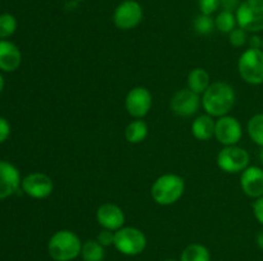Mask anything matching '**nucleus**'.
<instances>
[{"label": "nucleus", "instance_id": "1", "mask_svg": "<svg viewBox=\"0 0 263 261\" xmlns=\"http://www.w3.org/2000/svg\"><path fill=\"white\" fill-rule=\"evenodd\" d=\"M236 102V95L233 86L228 82H213L202 95V106L205 114L213 118L229 115Z\"/></svg>", "mask_w": 263, "mask_h": 261}, {"label": "nucleus", "instance_id": "2", "mask_svg": "<svg viewBox=\"0 0 263 261\" xmlns=\"http://www.w3.org/2000/svg\"><path fill=\"white\" fill-rule=\"evenodd\" d=\"M82 242L79 235L69 229L54 233L48 242V253L53 261H73L81 256Z\"/></svg>", "mask_w": 263, "mask_h": 261}, {"label": "nucleus", "instance_id": "3", "mask_svg": "<svg viewBox=\"0 0 263 261\" xmlns=\"http://www.w3.org/2000/svg\"><path fill=\"white\" fill-rule=\"evenodd\" d=\"M185 192V181L181 176L167 173L158 177L152 186L151 194L154 202L161 206L176 204Z\"/></svg>", "mask_w": 263, "mask_h": 261}, {"label": "nucleus", "instance_id": "4", "mask_svg": "<svg viewBox=\"0 0 263 261\" xmlns=\"http://www.w3.org/2000/svg\"><path fill=\"white\" fill-rule=\"evenodd\" d=\"M238 72L246 83L258 86L263 83V51L261 49H247L238 60Z\"/></svg>", "mask_w": 263, "mask_h": 261}, {"label": "nucleus", "instance_id": "5", "mask_svg": "<svg viewBox=\"0 0 263 261\" xmlns=\"http://www.w3.org/2000/svg\"><path fill=\"white\" fill-rule=\"evenodd\" d=\"M148 240L144 232L135 227H122L115 232V248L125 256H138L145 251Z\"/></svg>", "mask_w": 263, "mask_h": 261}, {"label": "nucleus", "instance_id": "6", "mask_svg": "<svg viewBox=\"0 0 263 261\" xmlns=\"http://www.w3.org/2000/svg\"><path fill=\"white\" fill-rule=\"evenodd\" d=\"M238 27L248 33L263 31V0H244L235 12Z\"/></svg>", "mask_w": 263, "mask_h": 261}, {"label": "nucleus", "instance_id": "7", "mask_svg": "<svg viewBox=\"0 0 263 261\" xmlns=\"http://www.w3.org/2000/svg\"><path fill=\"white\" fill-rule=\"evenodd\" d=\"M251 163V156L246 148L238 145L223 146L217 154V165L228 174L241 173Z\"/></svg>", "mask_w": 263, "mask_h": 261}, {"label": "nucleus", "instance_id": "8", "mask_svg": "<svg viewBox=\"0 0 263 261\" xmlns=\"http://www.w3.org/2000/svg\"><path fill=\"white\" fill-rule=\"evenodd\" d=\"M144 17V10L136 0H123L113 12V23L118 30L130 31L138 27Z\"/></svg>", "mask_w": 263, "mask_h": 261}, {"label": "nucleus", "instance_id": "9", "mask_svg": "<svg viewBox=\"0 0 263 261\" xmlns=\"http://www.w3.org/2000/svg\"><path fill=\"white\" fill-rule=\"evenodd\" d=\"M152 105L153 96L146 87H134L126 95L125 107L128 114L135 119H143L151 112Z\"/></svg>", "mask_w": 263, "mask_h": 261}, {"label": "nucleus", "instance_id": "10", "mask_svg": "<svg viewBox=\"0 0 263 261\" xmlns=\"http://www.w3.org/2000/svg\"><path fill=\"white\" fill-rule=\"evenodd\" d=\"M21 189L31 199L43 200L53 193L54 183L53 179L48 174L35 171V173H30L25 178H22Z\"/></svg>", "mask_w": 263, "mask_h": 261}, {"label": "nucleus", "instance_id": "11", "mask_svg": "<svg viewBox=\"0 0 263 261\" xmlns=\"http://www.w3.org/2000/svg\"><path fill=\"white\" fill-rule=\"evenodd\" d=\"M202 105V97L189 89L179 90L174 94L170 101V109L176 115L182 118H189L197 114Z\"/></svg>", "mask_w": 263, "mask_h": 261}, {"label": "nucleus", "instance_id": "12", "mask_svg": "<svg viewBox=\"0 0 263 261\" xmlns=\"http://www.w3.org/2000/svg\"><path fill=\"white\" fill-rule=\"evenodd\" d=\"M243 136V128L240 122L235 117L225 115L217 118L215 127V137L221 145L234 146L238 145Z\"/></svg>", "mask_w": 263, "mask_h": 261}, {"label": "nucleus", "instance_id": "13", "mask_svg": "<svg viewBox=\"0 0 263 261\" xmlns=\"http://www.w3.org/2000/svg\"><path fill=\"white\" fill-rule=\"evenodd\" d=\"M97 222L103 229L117 232L125 227L126 216L123 210L113 202H105L97 210Z\"/></svg>", "mask_w": 263, "mask_h": 261}, {"label": "nucleus", "instance_id": "14", "mask_svg": "<svg viewBox=\"0 0 263 261\" xmlns=\"http://www.w3.org/2000/svg\"><path fill=\"white\" fill-rule=\"evenodd\" d=\"M21 173L14 164L0 160V200L13 196L21 188Z\"/></svg>", "mask_w": 263, "mask_h": 261}, {"label": "nucleus", "instance_id": "15", "mask_svg": "<svg viewBox=\"0 0 263 261\" xmlns=\"http://www.w3.org/2000/svg\"><path fill=\"white\" fill-rule=\"evenodd\" d=\"M241 191L251 199L263 196V169L259 166H248L240 174Z\"/></svg>", "mask_w": 263, "mask_h": 261}, {"label": "nucleus", "instance_id": "16", "mask_svg": "<svg viewBox=\"0 0 263 261\" xmlns=\"http://www.w3.org/2000/svg\"><path fill=\"white\" fill-rule=\"evenodd\" d=\"M22 64V53L14 42L0 40V71L14 72Z\"/></svg>", "mask_w": 263, "mask_h": 261}, {"label": "nucleus", "instance_id": "17", "mask_svg": "<svg viewBox=\"0 0 263 261\" xmlns=\"http://www.w3.org/2000/svg\"><path fill=\"white\" fill-rule=\"evenodd\" d=\"M215 118L208 114L199 115L192 123V133L197 140L208 141L215 137Z\"/></svg>", "mask_w": 263, "mask_h": 261}, {"label": "nucleus", "instance_id": "18", "mask_svg": "<svg viewBox=\"0 0 263 261\" xmlns=\"http://www.w3.org/2000/svg\"><path fill=\"white\" fill-rule=\"evenodd\" d=\"M210 84L211 77L204 68L198 67V68L192 69L187 74V89L192 90L195 94L203 95Z\"/></svg>", "mask_w": 263, "mask_h": 261}, {"label": "nucleus", "instance_id": "19", "mask_svg": "<svg viewBox=\"0 0 263 261\" xmlns=\"http://www.w3.org/2000/svg\"><path fill=\"white\" fill-rule=\"evenodd\" d=\"M148 124L143 119H135L127 124L125 128V137L130 143H141L148 137Z\"/></svg>", "mask_w": 263, "mask_h": 261}, {"label": "nucleus", "instance_id": "20", "mask_svg": "<svg viewBox=\"0 0 263 261\" xmlns=\"http://www.w3.org/2000/svg\"><path fill=\"white\" fill-rule=\"evenodd\" d=\"M180 261H211V252L204 245L192 243L184 248Z\"/></svg>", "mask_w": 263, "mask_h": 261}, {"label": "nucleus", "instance_id": "21", "mask_svg": "<svg viewBox=\"0 0 263 261\" xmlns=\"http://www.w3.org/2000/svg\"><path fill=\"white\" fill-rule=\"evenodd\" d=\"M81 257L84 261H103L105 258V247L97 240H87L82 243Z\"/></svg>", "mask_w": 263, "mask_h": 261}, {"label": "nucleus", "instance_id": "22", "mask_svg": "<svg viewBox=\"0 0 263 261\" xmlns=\"http://www.w3.org/2000/svg\"><path fill=\"white\" fill-rule=\"evenodd\" d=\"M247 132L251 140L259 147H263V113L254 114L247 124Z\"/></svg>", "mask_w": 263, "mask_h": 261}, {"label": "nucleus", "instance_id": "23", "mask_svg": "<svg viewBox=\"0 0 263 261\" xmlns=\"http://www.w3.org/2000/svg\"><path fill=\"white\" fill-rule=\"evenodd\" d=\"M216 30L220 31L221 33H230L234 28L238 27L236 22V15L234 12H228V10H221L215 18Z\"/></svg>", "mask_w": 263, "mask_h": 261}, {"label": "nucleus", "instance_id": "24", "mask_svg": "<svg viewBox=\"0 0 263 261\" xmlns=\"http://www.w3.org/2000/svg\"><path fill=\"white\" fill-rule=\"evenodd\" d=\"M17 31V19L10 13L0 14V40H7Z\"/></svg>", "mask_w": 263, "mask_h": 261}, {"label": "nucleus", "instance_id": "25", "mask_svg": "<svg viewBox=\"0 0 263 261\" xmlns=\"http://www.w3.org/2000/svg\"><path fill=\"white\" fill-rule=\"evenodd\" d=\"M193 27H194L195 32L199 33V35H210L216 28L215 18H212V15L200 13L198 17H195L194 22H193Z\"/></svg>", "mask_w": 263, "mask_h": 261}, {"label": "nucleus", "instance_id": "26", "mask_svg": "<svg viewBox=\"0 0 263 261\" xmlns=\"http://www.w3.org/2000/svg\"><path fill=\"white\" fill-rule=\"evenodd\" d=\"M248 32L240 27H236L229 33V41L234 48H243L246 44H248Z\"/></svg>", "mask_w": 263, "mask_h": 261}, {"label": "nucleus", "instance_id": "27", "mask_svg": "<svg viewBox=\"0 0 263 261\" xmlns=\"http://www.w3.org/2000/svg\"><path fill=\"white\" fill-rule=\"evenodd\" d=\"M202 14L212 15L221 8V0H198Z\"/></svg>", "mask_w": 263, "mask_h": 261}, {"label": "nucleus", "instance_id": "28", "mask_svg": "<svg viewBox=\"0 0 263 261\" xmlns=\"http://www.w3.org/2000/svg\"><path fill=\"white\" fill-rule=\"evenodd\" d=\"M97 241L103 246V247H109L115 245V232L113 230L103 229L98 234Z\"/></svg>", "mask_w": 263, "mask_h": 261}, {"label": "nucleus", "instance_id": "29", "mask_svg": "<svg viewBox=\"0 0 263 261\" xmlns=\"http://www.w3.org/2000/svg\"><path fill=\"white\" fill-rule=\"evenodd\" d=\"M10 123L7 118L0 117V143H4L10 136Z\"/></svg>", "mask_w": 263, "mask_h": 261}, {"label": "nucleus", "instance_id": "30", "mask_svg": "<svg viewBox=\"0 0 263 261\" xmlns=\"http://www.w3.org/2000/svg\"><path fill=\"white\" fill-rule=\"evenodd\" d=\"M253 214L257 222L263 227V196L256 199L253 202Z\"/></svg>", "mask_w": 263, "mask_h": 261}, {"label": "nucleus", "instance_id": "31", "mask_svg": "<svg viewBox=\"0 0 263 261\" xmlns=\"http://www.w3.org/2000/svg\"><path fill=\"white\" fill-rule=\"evenodd\" d=\"M240 3V0H221V8H222V10L235 13Z\"/></svg>", "mask_w": 263, "mask_h": 261}, {"label": "nucleus", "instance_id": "32", "mask_svg": "<svg viewBox=\"0 0 263 261\" xmlns=\"http://www.w3.org/2000/svg\"><path fill=\"white\" fill-rule=\"evenodd\" d=\"M248 45L251 49H261L262 48V37L257 35L249 36Z\"/></svg>", "mask_w": 263, "mask_h": 261}, {"label": "nucleus", "instance_id": "33", "mask_svg": "<svg viewBox=\"0 0 263 261\" xmlns=\"http://www.w3.org/2000/svg\"><path fill=\"white\" fill-rule=\"evenodd\" d=\"M256 242H257V245H258V247L263 251V229L259 230L258 234H257Z\"/></svg>", "mask_w": 263, "mask_h": 261}, {"label": "nucleus", "instance_id": "34", "mask_svg": "<svg viewBox=\"0 0 263 261\" xmlns=\"http://www.w3.org/2000/svg\"><path fill=\"white\" fill-rule=\"evenodd\" d=\"M4 86H5L4 77H3V74L0 73V94H2V91H3V90H4Z\"/></svg>", "mask_w": 263, "mask_h": 261}, {"label": "nucleus", "instance_id": "35", "mask_svg": "<svg viewBox=\"0 0 263 261\" xmlns=\"http://www.w3.org/2000/svg\"><path fill=\"white\" fill-rule=\"evenodd\" d=\"M259 160H261V164L263 165V147H261V150H259Z\"/></svg>", "mask_w": 263, "mask_h": 261}, {"label": "nucleus", "instance_id": "36", "mask_svg": "<svg viewBox=\"0 0 263 261\" xmlns=\"http://www.w3.org/2000/svg\"><path fill=\"white\" fill-rule=\"evenodd\" d=\"M164 261H180V260H175V258H167V260Z\"/></svg>", "mask_w": 263, "mask_h": 261}, {"label": "nucleus", "instance_id": "37", "mask_svg": "<svg viewBox=\"0 0 263 261\" xmlns=\"http://www.w3.org/2000/svg\"><path fill=\"white\" fill-rule=\"evenodd\" d=\"M261 50L263 51V37H262V48H261Z\"/></svg>", "mask_w": 263, "mask_h": 261}]
</instances>
